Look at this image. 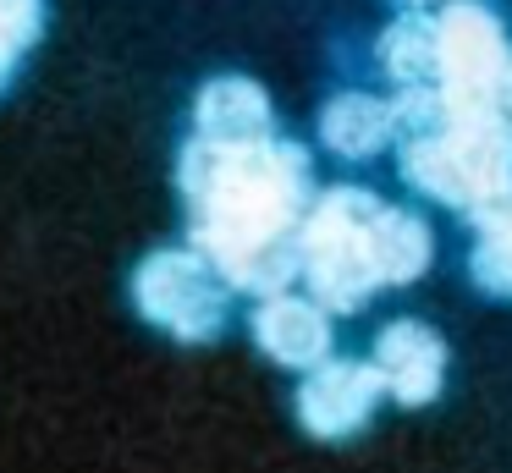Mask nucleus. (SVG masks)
<instances>
[{"mask_svg": "<svg viewBox=\"0 0 512 473\" xmlns=\"http://www.w3.org/2000/svg\"><path fill=\"white\" fill-rule=\"evenodd\" d=\"M177 187L188 204L193 253L226 286L276 297L298 275V231L314 204V165L298 143H182Z\"/></svg>", "mask_w": 512, "mask_h": 473, "instance_id": "nucleus-1", "label": "nucleus"}, {"mask_svg": "<svg viewBox=\"0 0 512 473\" xmlns=\"http://www.w3.org/2000/svg\"><path fill=\"white\" fill-rule=\"evenodd\" d=\"M391 121H397V132H391L397 165L419 193L474 215L512 187L507 110H463L446 105L435 88H408L391 99Z\"/></svg>", "mask_w": 512, "mask_h": 473, "instance_id": "nucleus-2", "label": "nucleus"}, {"mask_svg": "<svg viewBox=\"0 0 512 473\" xmlns=\"http://www.w3.org/2000/svg\"><path fill=\"white\" fill-rule=\"evenodd\" d=\"M386 198L364 187H331L309 204L298 231V275L309 281V303L325 314H358L380 292L375 264H369V220Z\"/></svg>", "mask_w": 512, "mask_h": 473, "instance_id": "nucleus-3", "label": "nucleus"}, {"mask_svg": "<svg viewBox=\"0 0 512 473\" xmlns=\"http://www.w3.org/2000/svg\"><path fill=\"white\" fill-rule=\"evenodd\" d=\"M435 22V94L463 110L512 116V39L485 0H452Z\"/></svg>", "mask_w": 512, "mask_h": 473, "instance_id": "nucleus-4", "label": "nucleus"}, {"mask_svg": "<svg viewBox=\"0 0 512 473\" xmlns=\"http://www.w3.org/2000/svg\"><path fill=\"white\" fill-rule=\"evenodd\" d=\"M133 303L155 330L177 341H215L226 330V281L193 248H155L133 270Z\"/></svg>", "mask_w": 512, "mask_h": 473, "instance_id": "nucleus-5", "label": "nucleus"}, {"mask_svg": "<svg viewBox=\"0 0 512 473\" xmlns=\"http://www.w3.org/2000/svg\"><path fill=\"white\" fill-rule=\"evenodd\" d=\"M380 402H386L380 374L364 358H325L298 385V424L314 440H347L375 418Z\"/></svg>", "mask_w": 512, "mask_h": 473, "instance_id": "nucleus-6", "label": "nucleus"}, {"mask_svg": "<svg viewBox=\"0 0 512 473\" xmlns=\"http://www.w3.org/2000/svg\"><path fill=\"white\" fill-rule=\"evenodd\" d=\"M369 369L380 374V391L402 407H430L446 385V341L424 319H397L375 336Z\"/></svg>", "mask_w": 512, "mask_h": 473, "instance_id": "nucleus-7", "label": "nucleus"}, {"mask_svg": "<svg viewBox=\"0 0 512 473\" xmlns=\"http://www.w3.org/2000/svg\"><path fill=\"white\" fill-rule=\"evenodd\" d=\"M254 341L265 358H276L281 369H320L331 358V314L309 297H259L254 308Z\"/></svg>", "mask_w": 512, "mask_h": 473, "instance_id": "nucleus-8", "label": "nucleus"}, {"mask_svg": "<svg viewBox=\"0 0 512 473\" xmlns=\"http://www.w3.org/2000/svg\"><path fill=\"white\" fill-rule=\"evenodd\" d=\"M193 138L199 143H265L276 138V110L254 77H210L193 105Z\"/></svg>", "mask_w": 512, "mask_h": 473, "instance_id": "nucleus-9", "label": "nucleus"}, {"mask_svg": "<svg viewBox=\"0 0 512 473\" xmlns=\"http://www.w3.org/2000/svg\"><path fill=\"white\" fill-rule=\"evenodd\" d=\"M430 226H424L413 209L397 204H380L375 220H369V264H375V281L380 286H408L430 270Z\"/></svg>", "mask_w": 512, "mask_h": 473, "instance_id": "nucleus-10", "label": "nucleus"}, {"mask_svg": "<svg viewBox=\"0 0 512 473\" xmlns=\"http://www.w3.org/2000/svg\"><path fill=\"white\" fill-rule=\"evenodd\" d=\"M391 132H397L391 99L358 94V88L336 94L331 105L320 110V138H325V149L342 154V160H369V154H380L391 143Z\"/></svg>", "mask_w": 512, "mask_h": 473, "instance_id": "nucleus-11", "label": "nucleus"}, {"mask_svg": "<svg viewBox=\"0 0 512 473\" xmlns=\"http://www.w3.org/2000/svg\"><path fill=\"white\" fill-rule=\"evenodd\" d=\"M468 220H474V253H468L474 286L490 297H512V187Z\"/></svg>", "mask_w": 512, "mask_h": 473, "instance_id": "nucleus-12", "label": "nucleus"}, {"mask_svg": "<svg viewBox=\"0 0 512 473\" xmlns=\"http://www.w3.org/2000/svg\"><path fill=\"white\" fill-rule=\"evenodd\" d=\"M380 66L397 83V94L435 83V22L424 11H402L386 33H380Z\"/></svg>", "mask_w": 512, "mask_h": 473, "instance_id": "nucleus-13", "label": "nucleus"}, {"mask_svg": "<svg viewBox=\"0 0 512 473\" xmlns=\"http://www.w3.org/2000/svg\"><path fill=\"white\" fill-rule=\"evenodd\" d=\"M39 33H45V0H0V94L17 83Z\"/></svg>", "mask_w": 512, "mask_h": 473, "instance_id": "nucleus-14", "label": "nucleus"}, {"mask_svg": "<svg viewBox=\"0 0 512 473\" xmlns=\"http://www.w3.org/2000/svg\"><path fill=\"white\" fill-rule=\"evenodd\" d=\"M402 11H419V6H435V0H397Z\"/></svg>", "mask_w": 512, "mask_h": 473, "instance_id": "nucleus-15", "label": "nucleus"}]
</instances>
